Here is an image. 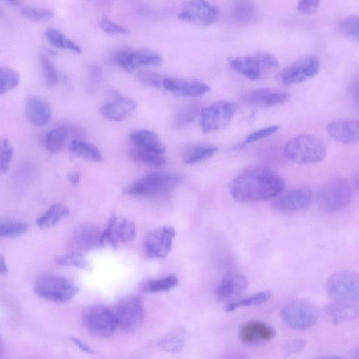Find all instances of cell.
<instances>
[{
  "instance_id": "cell-1",
  "label": "cell",
  "mask_w": 359,
  "mask_h": 359,
  "mask_svg": "<svg viewBox=\"0 0 359 359\" xmlns=\"http://www.w3.org/2000/svg\"><path fill=\"white\" fill-rule=\"evenodd\" d=\"M285 187L282 177L274 170L254 166L241 172L229 187L231 196L240 202H252L273 198Z\"/></svg>"
},
{
  "instance_id": "cell-2",
  "label": "cell",
  "mask_w": 359,
  "mask_h": 359,
  "mask_svg": "<svg viewBox=\"0 0 359 359\" xmlns=\"http://www.w3.org/2000/svg\"><path fill=\"white\" fill-rule=\"evenodd\" d=\"M283 154L289 161L298 164L318 163L326 156L323 141L311 134L298 135L284 147Z\"/></svg>"
},
{
  "instance_id": "cell-3",
  "label": "cell",
  "mask_w": 359,
  "mask_h": 359,
  "mask_svg": "<svg viewBox=\"0 0 359 359\" xmlns=\"http://www.w3.org/2000/svg\"><path fill=\"white\" fill-rule=\"evenodd\" d=\"M180 181L181 177L175 174L152 172L131 182L124 192L137 196H156L169 191Z\"/></svg>"
},
{
  "instance_id": "cell-4",
  "label": "cell",
  "mask_w": 359,
  "mask_h": 359,
  "mask_svg": "<svg viewBox=\"0 0 359 359\" xmlns=\"http://www.w3.org/2000/svg\"><path fill=\"white\" fill-rule=\"evenodd\" d=\"M351 199V188L343 178H334L320 189L316 201L319 208L327 212H334L345 208Z\"/></svg>"
},
{
  "instance_id": "cell-5",
  "label": "cell",
  "mask_w": 359,
  "mask_h": 359,
  "mask_svg": "<svg viewBox=\"0 0 359 359\" xmlns=\"http://www.w3.org/2000/svg\"><path fill=\"white\" fill-rule=\"evenodd\" d=\"M34 291L40 297L53 302H65L79 292L78 287L71 280L55 275L39 277L34 283Z\"/></svg>"
},
{
  "instance_id": "cell-6",
  "label": "cell",
  "mask_w": 359,
  "mask_h": 359,
  "mask_svg": "<svg viewBox=\"0 0 359 359\" xmlns=\"http://www.w3.org/2000/svg\"><path fill=\"white\" fill-rule=\"evenodd\" d=\"M228 64L232 69L246 78L257 80L266 70L276 67L278 60L269 53L257 52L250 55L230 57Z\"/></svg>"
},
{
  "instance_id": "cell-7",
  "label": "cell",
  "mask_w": 359,
  "mask_h": 359,
  "mask_svg": "<svg viewBox=\"0 0 359 359\" xmlns=\"http://www.w3.org/2000/svg\"><path fill=\"white\" fill-rule=\"evenodd\" d=\"M327 292L336 302L355 304L358 299V276L351 271L332 273L327 281Z\"/></svg>"
},
{
  "instance_id": "cell-8",
  "label": "cell",
  "mask_w": 359,
  "mask_h": 359,
  "mask_svg": "<svg viewBox=\"0 0 359 359\" xmlns=\"http://www.w3.org/2000/svg\"><path fill=\"white\" fill-rule=\"evenodd\" d=\"M82 321L93 335L105 338L114 332L117 323L114 311L103 305H91L82 313Z\"/></svg>"
},
{
  "instance_id": "cell-9",
  "label": "cell",
  "mask_w": 359,
  "mask_h": 359,
  "mask_svg": "<svg viewBox=\"0 0 359 359\" xmlns=\"http://www.w3.org/2000/svg\"><path fill=\"white\" fill-rule=\"evenodd\" d=\"M117 327L125 332L137 330L145 318V310L142 299L137 296H129L120 299L113 309Z\"/></svg>"
},
{
  "instance_id": "cell-10",
  "label": "cell",
  "mask_w": 359,
  "mask_h": 359,
  "mask_svg": "<svg viewBox=\"0 0 359 359\" xmlns=\"http://www.w3.org/2000/svg\"><path fill=\"white\" fill-rule=\"evenodd\" d=\"M238 109L231 101L220 100L201 111V126L203 133L219 130L226 127L233 119Z\"/></svg>"
},
{
  "instance_id": "cell-11",
  "label": "cell",
  "mask_w": 359,
  "mask_h": 359,
  "mask_svg": "<svg viewBox=\"0 0 359 359\" xmlns=\"http://www.w3.org/2000/svg\"><path fill=\"white\" fill-rule=\"evenodd\" d=\"M219 15L217 7L208 0H184L178 13L181 20L200 26L215 23Z\"/></svg>"
},
{
  "instance_id": "cell-12",
  "label": "cell",
  "mask_w": 359,
  "mask_h": 359,
  "mask_svg": "<svg viewBox=\"0 0 359 359\" xmlns=\"http://www.w3.org/2000/svg\"><path fill=\"white\" fill-rule=\"evenodd\" d=\"M318 317L317 308L311 303L302 300L288 303L281 311V318L285 323L295 330L311 327Z\"/></svg>"
},
{
  "instance_id": "cell-13",
  "label": "cell",
  "mask_w": 359,
  "mask_h": 359,
  "mask_svg": "<svg viewBox=\"0 0 359 359\" xmlns=\"http://www.w3.org/2000/svg\"><path fill=\"white\" fill-rule=\"evenodd\" d=\"M320 67L318 57L306 55L285 68L280 74V79L287 85L299 83L315 76Z\"/></svg>"
},
{
  "instance_id": "cell-14",
  "label": "cell",
  "mask_w": 359,
  "mask_h": 359,
  "mask_svg": "<svg viewBox=\"0 0 359 359\" xmlns=\"http://www.w3.org/2000/svg\"><path fill=\"white\" fill-rule=\"evenodd\" d=\"M175 235V229L170 226L158 227L150 231L144 242L147 256L154 259L167 257L172 250Z\"/></svg>"
},
{
  "instance_id": "cell-15",
  "label": "cell",
  "mask_w": 359,
  "mask_h": 359,
  "mask_svg": "<svg viewBox=\"0 0 359 359\" xmlns=\"http://www.w3.org/2000/svg\"><path fill=\"white\" fill-rule=\"evenodd\" d=\"M135 236V223L123 216L111 217L105 229L102 231L104 243L107 241L114 248H117L121 243L133 240Z\"/></svg>"
},
{
  "instance_id": "cell-16",
  "label": "cell",
  "mask_w": 359,
  "mask_h": 359,
  "mask_svg": "<svg viewBox=\"0 0 359 359\" xmlns=\"http://www.w3.org/2000/svg\"><path fill=\"white\" fill-rule=\"evenodd\" d=\"M102 231L95 224L83 223L79 225L73 232L71 246L74 252L83 254L93 248L103 245Z\"/></svg>"
},
{
  "instance_id": "cell-17",
  "label": "cell",
  "mask_w": 359,
  "mask_h": 359,
  "mask_svg": "<svg viewBox=\"0 0 359 359\" xmlns=\"http://www.w3.org/2000/svg\"><path fill=\"white\" fill-rule=\"evenodd\" d=\"M115 60L121 68L128 72L144 66H158L162 62L161 55L149 49L121 51L116 55Z\"/></svg>"
},
{
  "instance_id": "cell-18",
  "label": "cell",
  "mask_w": 359,
  "mask_h": 359,
  "mask_svg": "<svg viewBox=\"0 0 359 359\" xmlns=\"http://www.w3.org/2000/svg\"><path fill=\"white\" fill-rule=\"evenodd\" d=\"M246 277L239 272H229L219 283L215 294L222 302H232L242 296L248 289Z\"/></svg>"
},
{
  "instance_id": "cell-19",
  "label": "cell",
  "mask_w": 359,
  "mask_h": 359,
  "mask_svg": "<svg viewBox=\"0 0 359 359\" xmlns=\"http://www.w3.org/2000/svg\"><path fill=\"white\" fill-rule=\"evenodd\" d=\"M163 88L177 95L197 97L210 91V87L202 81L195 79L168 77L163 80Z\"/></svg>"
},
{
  "instance_id": "cell-20",
  "label": "cell",
  "mask_w": 359,
  "mask_h": 359,
  "mask_svg": "<svg viewBox=\"0 0 359 359\" xmlns=\"http://www.w3.org/2000/svg\"><path fill=\"white\" fill-rule=\"evenodd\" d=\"M238 337L243 344L255 346L273 339L275 337V330L264 322L251 320L240 326Z\"/></svg>"
},
{
  "instance_id": "cell-21",
  "label": "cell",
  "mask_w": 359,
  "mask_h": 359,
  "mask_svg": "<svg viewBox=\"0 0 359 359\" xmlns=\"http://www.w3.org/2000/svg\"><path fill=\"white\" fill-rule=\"evenodd\" d=\"M290 97L288 93L270 88H259L243 95L242 99L249 105L270 107L286 102Z\"/></svg>"
},
{
  "instance_id": "cell-22",
  "label": "cell",
  "mask_w": 359,
  "mask_h": 359,
  "mask_svg": "<svg viewBox=\"0 0 359 359\" xmlns=\"http://www.w3.org/2000/svg\"><path fill=\"white\" fill-rule=\"evenodd\" d=\"M311 198L312 193L309 188H295L274 201L272 207L280 211L302 210L309 205Z\"/></svg>"
},
{
  "instance_id": "cell-23",
  "label": "cell",
  "mask_w": 359,
  "mask_h": 359,
  "mask_svg": "<svg viewBox=\"0 0 359 359\" xmlns=\"http://www.w3.org/2000/svg\"><path fill=\"white\" fill-rule=\"evenodd\" d=\"M331 138L346 144L357 143L359 138V123L357 120L341 119L332 121L326 126Z\"/></svg>"
},
{
  "instance_id": "cell-24",
  "label": "cell",
  "mask_w": 359,
  "mask_h": 359,
  "mask_svg": "<svg viewBox=\"0 0 359 359\" xmlns=\"http://www.w3.org/2000/svg\"><path fill=\"white\" fill-rule=\"evenodd\" d=\"M25 115L32 125L42 126L51 118V107L46 100L37 95H31L25 104Z\"/></svg>"
},
{
  "instance_id": "cell-25",
  "label": "cell",
  "mask_w": 359,
  "mask_h": 359,
  "mask_svg": "<svg viewBox=\"0 0 359 359\" xmlns=\"http://www.w3.org/2000/svg\"><path fill=\"white\" fill-rule=\"evenodd\" d=\"M136 107L134 100L124 97H117L102 104L100 112L109 120L119 121L131 116Z\"/></svg>"
},
{
  "instance_id": "cell-26",
  "label": "cell",
  "mask_w": 359,
  "mask_h": 359,
  "mask_svg": "<svg viewBox=\"0 0 359 359\" xmlns=\"http://www.w3.org/2000/svg\"><path fill=\"white\" fill-rule=\"evenodd\" d=\"M325 318L333 325H339L358 317V309L355 304L333 302L323 309Z\"/></svg>"
},
{
  "instance_id": "cell-27",
  "label": "cell",
  "mask_w": 359,
  "mask_h": 359,
  "mask_svg": "<svg viewBox=\"0 0 359 359\" xmlns=\"http://www.w3.org/2000/svg\"><path fill=\"white\" fill-rule=\"evenodd\" d=\"M130 139L136 147L158 154L165 151V147L154 131L141 130L130 134Z\"/></svg>"
},
{
  "instance_id": "cell-28",
  "label": "cell",
  "mask_w": 359,
  "mask_h": 359,
  "mask_svg": "<svg viewBox=\"0 0 359 359\" xmlns=\"http://www.w3.org/2000/svg\"><path fill=\"white\" fill-rule=\"evenodd\" d=\"M187 330L184 327H178L161 337L158 344L163 351L176 353L184 346Z\"/></svg>"
},
{
  "instance_id": "cell-29",
  "label": "cell",
  "mask_w": 359,
  "mask_h": 359,
  "mask_svg": "<svg viewBox=\"0 0 359 359\" xmlns=\"http://www.w3.org/2000/svg\"><path fill=\"white\" fill-rule=\"evenodd\" d=\"M69 213V208L61 203L53 204L36 219V224L41 229H47L56 225Z\"/></svg>"
},
{
  "instance_id": "cell-30",
  "label": "cell",
  "mask_w": 359,
  "mask_h": 359,
  "mask_svg": "<svg viewBox=\"0 0 359 359\" xmlns=\"http://www.w3.org/2000/svg\"><path fill=\"white\" fill-rule=\"evenodd\" d=\"M69 150L74 156L88 161L98 163L103 160L102 153L96 146L82 140H73Z\"/></svg>"
},
{
  "instance_id": "cell-31",
  "label": "cell",
  "mask_w": 359,
  "mask_h": 359,
  "mask_svg": "<svg viewBox=\"0 0 359 359\" xmlns=\"http://www.w3.org/2000/svg\"><path fill=\"white\" fill-rule=\"evenodd\" d=\"M178 283L177 276L170 274L161 278L146 281L141 285L140 289L147 293L168 292L175 287Z\"/></svg>"
},
{
  "instance_id": "cell-32",
  "label": "cell",
  "mask_w": 359,
  "mask_h": 359,
  "mask_svg": "<svg viewBox=\"0 0 359 359\" xmlns=\"http://www.w3.org/2000/svg\"><path fill=\"white\" fill-rule=\"evenodd\" d=\"M218 147L211 144H196L189 148L184 154V161L187 164H194L212 157Z\"/></svg>"
},
{
  "instance_id": "cell-33",
  "label": "cell",
  "mask_w": 359,
  "mask_h": 359,
  "mask_svg": "<svg viewBox=\"0 0 359 359\" xmlns=\"http://www.w3.org/2000/svg\"><path fill=\"white\" fill-rule=\"evenodd\" d=\"M45 36L50 43L55 48L69 50L77 53L82 52L79 45L68 39L57 29L49 28L46 29Z\"/></svg>"
},
{
  "instance_id": "cell-34",
  "label": "cell",
  "mask_w": 359,
  "mask_h": 359,
  "mask_svg": "<svg viewBox=\"0 0 359 359\" xmlns=\"http://www.w3.org/2000/svg\"><path fill=\"white\" fill-rule=\"evenodd\" d=\"M68 134L67 128L60 126L49 131L44 138V145L46 150L51 153H57L63 147Z\"/></svg>"
},
{
  "instance_id": "cell-35",
  "label": "cell",
  "mask_w": 359,
  "mask_h": 359,
  "mask_svg": "<svg viewBox=\"0 0 359 359\" xmlns=\"http://www.w3.org/2000/svg\"><path fill=\"white\" fill-rule=\"evenodd\" d=\"M271 297V290L262 291L245 298L229 303L226 306V310L227 311H232L238 308L259 305L269 301Z\"/></svg>"
},
{
  "instance_id": "cell-36",
  "label": "cell",
  "mask_w": 359,
  "mask_h": 359,
  "mask_svg": "<svg viewBox=\"0 0 359 359\" xmlns=\"http://www.w3.org/2000/svg\"><path fill=\"white\" fill-rule=\"evenodd\" d=\"M256 9L250 0H236L233 6V15L241 22H250L255 17Z\"/></svg>"
},
{
  "instance_id": "cell-37",
  "label": "cell",
  "mask_w": 359,
  "mask_h": 359,
  "mask_svg": "<svg viewBox=\"0 0 359 359\" xmlns=\"http://www.w3.org/2000/svg\"><path fill=\"white\" fill-rule=\"evenodd\" d=\"M28 229L26 223L17 220L0 219V238H17Z\"/></svg>"
},
{
  "instance_id": "cell-38",
  "label": "cell",
  "mask_w": 359,
  "mask_h": 359,
  "mask_svg": "<svg viewBox=\"0 0 359 359\" xmlns=\"http://www.w3.org/2000/svg\"><path fill=\"white\" fill-rule=\"evenodd\" d=\"M135 161L154 167H161L165 163V159L161 154H158L140 148H135L130 152Z\"/></svg>"
},
{
  "instance_id": "cell-39",
  "label": "cell",
  "mask_w": 359,
  "mask_h": 359,
  "mask_svg": "<svg viewBox=\"0 0 359 359\" xmlns=\"http://www.w3.org/2000/svg\"><path fill=\"white\" fill-rule=\"evenodd\" d=\"M198 103H190L184 106L177 114L174 120L176 128H182L192 122L199 113Z\"/></svg>"
},
{
  "instance_id": "cell-40",
  "label": "cell",
  "mask_w": 359,
  "mask_h": 359,
  "mask_svg": "<svg viewBox=\"0 0 359 359\" xmlns=\"http://www.w3.org/2000/svg\"><path fill=\"white\" fill-rule=\"evenodd\" d=\"M20 80L18 72L8 67H0V95L16 88Z\"/></svg>"
},
{
  "instance_id": "cell-41",
  "label": "cell",
  "mask_w": 359,
  "mask_h": 359,
  "mask_svg": "<svg viewBox=\"0 0 359 359\" xmlns=\"http://www.w3.org/2000/svg\"><path fill=\"white\" fill-rule=\"evenodd\" d=\"M55 262L58 265L74 266L86 271L91 269V266L82 254L71 252L55 257Z\"/></svg>"
},
{
  "instance_id": "cell-42",
  "label": "cell",
  "mask_w": 359,
  "mask_h": 359,
  "mask_svg": "<svg viewBox=\"0 0 359 359\" xmlns=\"http://www.w3.org/2000/svg\"><path fill=\"white\" fill-rule=\"evenodd\" d=\"M21 14L32 22H44L50 20L54 15L53 11L48 8L25 6L21 8Z\"/></svg>"
},
{
  "instance_id": "cell-43",
  "label": "cell",
  "mask_w": 359,
  "mask_h": 359,
  "mask_svg": "<svg viewBox=\"0 0 359 359\" xmlns=\"http://www.w3.org/2000/svg\"><path fill=\"white\" fill-rule=\"evenodd\" d=\"M359 20L358 15H350L341 20L338 25L341 34L351 39L358 40Z\"/></svg>"
},
{
  "instance_id": "cell-44",
  "label": "cell",
  "mask_w": 359,
  "mask_h": 359,
  "mask_svg": "<svg viewBox=\"0 0 359 359\" xmlns=\"http://www.w3.org/2000/svg\"><path fill=\"white\" fill-rule=\"evenodd\" d=\"M14 149L7 138H0V173H6L13 159Z\"/></svg>"
},
{
  "instance_id": "cell-45",
  "label": "cell",
  "mask_w": 359,
  "mask_h": 359,
  "mask_svg": "<svg viewBox=\"0 0 359 359\" xmlns=\"http://www.w3.org/2000/svg\"><path fill=\"white\" fill-rule=\"evenodd\" d=\"M40 60L46 85L48 87L55 86L59 80L55 66L46 55H41Z\"/></svg>"
},
{
  "instance_id": "cell-46",
  "label": "cell",
  "mask_w": 359,
  "mask_h": 359,
  "mask_svg": "<svg viewBox=\"0 0 359 359\" xmlns=\"http://www.w3.org/2000/svg\"><path fill=\"white\" fill-rule=\"evenodd\" d=\"M100 27L103 32L109 34L127 35L130 34V31L128 29L114 23L106 16L102 17L101 19Z\"/></svg>"
},
{
  "instance_id": "cell-47",
  "label": "cell",
  "mask_w": 359,
  "mask_h": 359,
  "mask_svg": "<svg viewBox=\"0 0 359 359\" xmlns=\"http://www.w3.org/2000/svg\"><path fill=\"white\" fill-rule=\"evenodd\" d=\"M138 79L142 83L147 86L159 88L162 86L164 78L157 73L149 70H143L139 72Z\"/></svg>"
},
{
  "instance_id": "cell-48",
  "label": "cell",
  "mask_w": 359,
  "mask_h": 359,
  "mask_svg": "<svg viewBox=\"0 0 359 359\" xmlns=\"http://www.w3.org/2000/svg\"><path fill=\"white\" fill-rule=\"evenodd\" d=\"M279 129L278 126H268L250 133L245 138V143L249 144L261 139L265 138L268 136L275 133Z\"/></svg>"
},
{
  "instance_id": "cell-49",
  "label": "cell",
  "mask_w": 359,
  "mask_h": 359,
  "mask_svg": "<svg viewBox=\"0 0 359 359\" xmlns=\"http://www.w3.org/2000/svg\"><path fill=\"white\" fill-rule=\"evenodd\" d=\"M320 2V0H299L297 10L304 15L313 13L318 10Z\"/></svg>"
},
{
  "instance_id": "cell-50",
  "label": "cell",
  "mask_w": 359,
  "mask_h": 359,
  "mask_svg": "<svg viewBox=\"0 0 359 359\" xmlns=\"http://www.w3.org/2000/svg\"><path fill=\"white\" fill-rule=\"evenodd\" d=\"M305 345L306 341L303 339L291 340L285 344L283 347L284 353L287 355L298 353L304 348Z\"/></svg>"
},
{
  "instance_id": "cell-51",
  "label": "cell",
  "mask_w": 359,
  "mask_h": 359,
  "mask_svg": "<svg viewBox=\"0 0 359 359\" xmlns=\"http://www.w3.org/2000/svg\"><path fill=\"white\" fill-rule=\"evenodd\" d=\"M101 69L98 66L93 65L90 67L88 85L90 90H93L96 86L101 77Z\"/></svg>"
},
{
  "instance_id": "cell-52",
  "label": "cell",
  "mask_w": 359,
  "mask_h": 359,
  "mask_svg": "<svg viewBox=\"0 0 359 359\" xmlns=\"http://www.w3.org/2000/svg\"><path fill=\"white\" fill-rule=\"evenodd\" d=\"M70 340L83 352L88 354H93L94 351L88 344L76 337H71Z\"/></svg>"
},
{
  "instance_id": "cell-53",
  "label": "cell",
  "mask_w": 359,
  "mask_h": 359,
  "mask_svg": "<svg viewBox=\"0 0 359 359\" xmlns=\"http://www.w3.org/2000/svg\"><path fill=\"white\" fill-rule=\"evenodd\" d=\"M80 175L77 172H69L67 175V179L70 184L74 187L77 186L80 182Z\"/></svg>"
},
{
  "instance_id": "cell-54",
  "label": "cell",
  "mask_w": 359,
  "mask_h": 359,
  "mask_svg": "<svg viewBox=\"0 0 359 359\" xmlns=\"http://www.w3.org/2000/svg\"><path fill=\"white\" fill-rule=\"evenodd\" d=\"M8 272L6 262L3 256L0 255V274L5 275Z\"/></svg>"
},
{
  "instance_id": "cell-55",
  "label": "cell",
  "mask_w": 359,
  "mask_h": 359,
  "mask_svg": "<svg viewBox=\"0 0 359 359\" xmlns=\"http://www.w3.org/2000/svg\"><path fill=\"white\" fill-rule=\"evenodd\" d=\"M61 79H62V81L65 86L69 87L71 85L70 80H69V77L65 74L62 73L61 74Z\"/></svg>"
},
{
  "instance_id": "cell-56",
  "label": "cell",
  "mask_w": 359,
  "mask_h": 359,
  "mask_svg": "<svg viewBox=\"0 0 359 359\" xmlns=\"http://www.w3.org/2000/svg\"><path fill=\"white\" fill-rule=\"evenodd\" d=\"M4 353V341L0 336V358L2 357Z\"/></svg>"
},
{
  "instance_id": "cell-57",
  "label": "cell",
  "mask_w": 359,
  "mask_h": 359,
  "mask_svg": "<svg viewBox=\"0 0 359 359\" xmlns=\"http://www.w3.org/2000/svg\"><path fill=\"white\" fill-rule=\"evenodd\" d=\"M8 3L13 6H18L20 4L19 0H6Z\"/></svg>"
},
{
  "instance_id": "cell-58",
  "label": "cell",
  "mask_w": 359,
  "mask_h": 359,
  "mask_svg": "<svg viewBox=\"0 0 359 359\" xmlns=\"http://www.w3.org/2000/svg\"><path fill=\"white\" fill-rule=\"evenodd\" d=\"M46 53L48 55H53L57 54L56 51L51 49H47Z\"/></svg>"
}]
</instances>
